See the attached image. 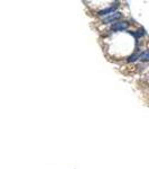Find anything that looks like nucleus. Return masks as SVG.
Instances as JSON below:
<instances>
[{
	"mask_svg": "<svg viewBox=\"0 0 149 169\" xmlns=\"http://www.w3.org/2000/svg\"><path fill=\"white\" fill-rule=\"evenodd\" d=\"M119 7V3H113V6H110V7H108V8H103L101 9V10L98 11V15L101 17H105L108 16V15H111L113 14V13H115V10H117V8Z\"/></svg>",
	"mask_w": 149,
	"mask_h": 169,
	"instance_id": "7ed1b4c3",
	"label": "nucleus"
},
{
	"mask_svg": "<svg viewBox=\"0 0 149 169\" xmlns=\"http://www.w3.org/2000/svg\"><path fill=\"white\" fill-rule=\"evenodd\" d=\"M129 23L126 22V20H119V22H115L114 24L110 26V31L111 32H123L127 31L129 28Z\"/></svg>",
	"mask_w": 149,
	"mask_h": 169,
	"instance_id": "f03ea898",
	"label": "nucleus"
},
{
	"mask_svg": "<svg viewBox=\"0 0 149 169\" xmlns=\"http://www.w3.org/2000/svg\"><path fill=\"white\" fill-rule=\"evenodd\" d=\"M139 60L142 62H148L149 61V50L143 51L142 53H140L139 55Z\"/></svg>",
	"mask_w": 149,
	"mask_h": 169,
	"instance_id": "20e7f679",
	"label": "nucleus"
},
{
	"mask_svg": "<svg viewBox=\"0 0 149 169\" xmlns=\"http://www.w3.org/2000/svg\"><path fill=\"white\" fill-rule=\"evenodd\" d=\"M122 18V14H121L120 11H115L113 14L111 15H108L105 17H102L101 18V22L102 24H114L115 22H119V20Z\"/></svg>",
	"mask_w": 149,
	"mask_h": 169,
	"instance_id": "f257e3e1",
	"label": "nucleus"
},
{
	"mask_svg": "<svg viewBox=\"0 0 149 169\" xmlns=\"http://www.w3.org/2000/svg\"><path fill=\"white\" fill-rule=\"evenodd\" d=\"M132 36H135L136 38H140V37H142L145 34H146V32H145V29L143 28H140V29H138V31L136 32H132Z\"/></svg>",
	"mask_w": 149,
	"mask_h": 169,
	"instance_id": "39448f33",
	"label": "nucleus"
},
{
	"mask_svg": "<svg viewBox=\"0 0 149 169\" xmlns=\"http://www.w3.org/2000/svg\"><path fill=\"white\" fill-rule=\"evenodd\" d=\"M139 55H140V54L133 53L132 55H130L129 58H128V62H135V61H137V60L139 59Z\"/></svg>",
	"mask_w": 149,
	"mask_h": 169,
	"instance_id": "423d86ee",
	"label": "nucleus"
}]
</instances>
